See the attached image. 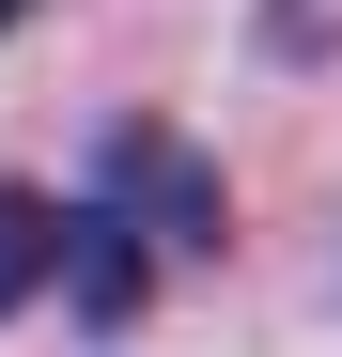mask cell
I'll return each instance as SVG.
<instances>
[{
	"label": "cell",
	"instance_id": "obj_2",
	"mask_svg": "<svg viewBox=\"0 0 342 357\" xmlns=\"http://www.w3.org/2000/svg\"><path fill=\"white\" fill-rule=\"evenodd\" d=\"M156 233L125 218V202H63V295H78V311L94 326H140V295H156Z\"/></svg>",
	"mask_w": 342,
	"mask_h": 357
},
{
	"label": "cell",
	"instance_id": "obj_1",
	"mask_svg": "<svg viewBox=\"0 0 342 357\" xmlns=\"http://www.w3.org/2000/svg\"><path fill=\"white\" fill-rule=\"evenodd\" d=\"M94 202H125V218L156 233L171 264H202V249H234V187H218V155H202L187 125H156V109L94 140Z\"/></svg>",
	"mask_w": 342,
	"mask_h": 357
},
{
	"label": "cell",
	"instance_id": "obj_4",
	"mask_svg": "<svg viewBox=\"0 0 342 357\" xmlns=\"http://www.w3.org/2000/svg\"><path fill=\"white\" fill-rule=\"evenodd\" d=\"M16 16H31V0H16Z\"/></svg>",
	"mask_w": 342,
	"mask_h": 357
},
{
	"label": "cell",
	"instance_id": "obj_3",
	"mask_svg": "<svg viewBox=\"0 0 342 357\" xmlns=\"http://www.w3.org/2000/svg\"><path fill=\"white\" fill-rule=\"evenodd\" d=\"M0 295H16V311L63 295V202L47 187H0Z\"/></svg>",
	"mask_w": 342,
	"mask_h": 357
}]
</instances>
